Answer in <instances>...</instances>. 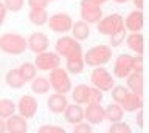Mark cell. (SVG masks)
<instances>
[{"mask_svg":"<svg viewBox=\"0 0 149 133\" xmlns=\"http://www.w3.org/2000/svg\"><path fill=\"white\" fill-rule=\"evenodd\" d=\"M84 119H87L88 124L96 125L106 121V108L101 104H88L84 108Z\"/></svg>","mask_w":149,"mask_h":133,"instance_id":"cell-12","label":"cell"},{"mask_svg":"<svg viewBox=\"0 0 149 133\" xmlns=\"http://www.w3.org/2000/svg\"><path fill=\"white\" fill-rule=\"evenodd\" d=\"M81 19L84 22L90 23H98L102 19V10L101 5L95 0H81Z\"/></svg>","mask_w":149,"mask_h":133,"instance_id":"cell-7","label":"cell"},{"mask_svg":"<svg viewBox=\"0 0 149 133\" xmlns=\"http://www.w3.org/2000/svg\"><path fill=\"white\" fill-rule=\"evenodd\" d=\"M54 48H56V53L61 57H65V59L73 56V54L84 53L79 40H76L73 36H62V37H59L54 43Z\"/></svg>","mask_w":149,"mask_h":133,"instance_id":"cell-5","label":"cell"},{"mask_svg":"<svg viewBox=\"0 0 149 133\" xmlns=\"http://www.w3.org/2000/svg\"><path fill=\"white\" fill-rule=\"evenodd\" d=\"M126 87L135 94H143V71H132L126 77Z\"/></svg>","mask_w":149,"mask_h":133,"instance_id":"cell-19","label":"cell"},{"mask_svg":"<svg viewBox=\"0 0 149 133\" xmlns=\"http://www.w3.org/2000/svg\"><path fill=\"white\" fill-rule=\"evenodd\" d=\"M50 2H54V0H50Z\"/></svg>","mask_w":149,"mask_h":133,"instance_id":"cell-45","label":"cell"},{"mask_svg":"<svg viewBox=\"0 0 149 133\" xmlns=\"http://www.w3.org/2000/svg\"><path fill=\"white\" fill-rule=\"evenodd\" d=\"M70 73L65 68H54L50 71V85L56 93H62L67 94L68 91H72V81H70Z\"/></svg>","mask_w":149,"mask_h":133,"instance_id":"cell-3","label":"cell"},{"mask_svg":"<svg viewBox=\"0 0 149 133\" xmlns=\"http://www.w3.org/2000/svg\"><path fill=\"white\" fill-rule=\"evenodd\" d=\"M112 91V99H113V102L116 104H123V101L127 98V94H129V88L127 87H124V85H115L113 88L110 90Z\"/></svg>","mask_w":149,"mask_h":133,"instance_id":"cell-30","label":"cell"},{"mask_svg":"<svg viewBox=\"0 0 149 133\" xmlns=\"http://www.w3.org/2000/svg\"><path fill=\"white\" fill-rule=\"evenodd\" d=\"M134 71V56L130 54H120L113 65V76L118 79H126Z\"/></svg>","mask_w":149,"mask_h":133,"instance_id":"cell-10","label":"cell"},{"mask_svg":"<svg viewBox=\"0 0 149 133\" xmlns=\"http://www.w3.org/2000/svg\"><path fill=\"white\" fill-rule=\"evenodd\" d=\"M134 71H143V56L135 54L134 56Z\"/></svg>","mask_w":149,"mask_h":133,"instance_id":"cell-38","label":"cell"},{"mask_svg":"<svg viewBox=\"0 0 149 133\" xmlns=\"http://www.w3.org/2000/svg\"><path fill=\"white\" fill-rule=\"evenodd\" d=\"M109 133H132V128H130L129 124H126L123 121H118V122L110 124Z\"/></svg>","mask_w":149,"mask_h":133,"instance_id":"cell-33","label":"cell"},{"mask_svg":"<svg viewBox=\"0 0 149 133\" xmlns=\"http://www.w3.org/2000/svg\"><path fill=\"white\" fill-rule=\"evenodd\" d=\"M135 122H137V125L140 128H143V110L140 108L137 110V116H135Z\"/></svg>","mask_w":149,"mask_h":133,"instance_id":"cell-40","label":"cell"},{"mask_svg":"<svg viewBox=\"0 0 149 133\" xmlns=\"http://www.w3.org/2000/svg\"><path fill=\"white\" fill-rule=\"evenodd\" d=\"M5 81H6V84H8L9 88H13V90L22 88V87L25 85V81H23V77L20 74V71H19V68H13V70H9L6 73V76H5Z\"/></svg>","mask_w":149,"mask_h":133,"instance_id":"cell-25","label":"cell"},{"mask_svg":"<svg viewBox=\"0 0 149 133\" xmlns=\"http://www.w3.org/2000/svg\"><path fill=\"white\" fill-rule=\"evenodd\" d=\"M124 118V108L121 107V104L112 102L106 107V119L112 122H118Z\"/></svg>","mask_w":149,"mask_h":133,"instance_id":"cell-24","label":"cell"},{"mask_svg":"<svg viewBox=\"0 0 149 133\" xmlns=\"http://www.w3.org/2000/svg\"><path fill=\"white\" fill-rule=\"evenodd\" d=\"M17 110V105L11 99H0V118L8 119Z\"/></svg>","mask_w":149,"mask_h":133,"instance_id":"cell-29","label":"cell"},{"mask_svg":"<svg viewBox=\"0 0 149 133\" xmlns=\"http://www.w3.org/2000/svg\"><path fill=\"white\" fill-rule=\"evenodd\" d=\"M37 133H67L62 127L59 125H50V124H45V125L39 127Z\"/></svg>","mask_w":149,"mask_h":133,"instance_id":"cell-35","label":"cell"},{"mask_svg":"<svg viewBox=\"0 0 149 133\" xmlns=\"http://www.w3.org/2000/svg\"><path fill=\"white\" fill-rule=\"evenodd\" d=\"M143 23H144V17H143L141 10L130 11L127 14V17L124 19V26L130 33H140L143 30Z\"/></svg>","mask_w":149,"mask_h":133,"instance_id":"cell-14","label":"cell"},{"mask_svg":"<svg viewBox=\"0 0 149 133\" xmlns=\"http://www.w3.org/2000/svg\"><path fill=\"white\" fill-rule=\"evenodd\" d=\"M92 124H88V122H79L76 124V125L73 127V133H92Z\"/></svg>","mask_w":149,"mask_h":133,"instance_id":"cell-36","label":"cell"},{"mask_svg":"<svg viewBox=\"0 0 149 133\" xmlns=\"http://www.w3.org/2000/svg\"><path fill=\"white\" fill-rule=\"evenodd\" d=\"M121 107L124 108V112H129V113L137 112V110H140L143 107V99H141L140 94H135V93H132V91H129L127 98L123 101Z\"/></svg>","mask_w":149,"mask_h":133,"instance_id":"cell-21","label":"cell"},{"mask_svg":"<svg viewBox=\"0 0 149 133\" xmlns=\"http://www.w3.org/2000/svg\"><path fill=\"white\" fill-rule=\"evenodd\" d=\"M19 71L23 77L25 82H31L33 79L36 77V73H37V67L31 62H23L20 67H19Z\"/></svg>","mask_w":149,"mask_h":133,"instance_id":"cell-28","label":"cell"},{"mask_svg":"<svg viewBox=\"0 0 149 133\" xmlns=\"http://www.w3.org/2000/svg\"><path fill=\"white\" fill-rule=\"evenodd\" d=\"M88 88H90V87L86 85V84H78V85L72 90L73 102H76V104H79V105H87V99H88Z\"/></svg>","mask_w":149,"mask_h":133,"instance_id":"cell-26","label":"cell"},{"mask_svg":"<svg viewBox=\"0 0 149 133\" xmlns=\"http://www.w3.org/2000/svg\"><path fill=\"white\" fill-rule=\"evenodd\" d=\"M37 107H39L37 99L34 98V96H31V94L22 96V98L19 99V102H17L19 114H22L25 119H30V118L34 116L36 112H37Z\"/></svg>","mask_w":149,"mask_h":133,"instance_id":"cell-11","label":"cell"},{"mask_svg":"<svg viewBox=\"0 0 149 133\" xmlns=\"http://www.w3.org/2000/svg\"><path fill=\"white\" fill-rule=\"evenodd\" d=\"M6 128L8 133H26L28 130L26 119L22 114H13L6 119Z\"/></svg>","mask_w":149,"mask_h":133,"instance_id":"cell-18","label":"cell"},{"mask_svg":"<svg viewBox=\"0 0 149 133\" xmlns=\"http://www.w3.org/2000/svg\"><path fill=\"white\" fill-rule=\"evenodd\" d=\"M84 67H86V62H84V53L73 54V56L65 59V70H67L70 74H81Z\"/></svg>","mask_w":149,"mask_h":133,"instance_id":"cell-17","label":"cell"},{"mask_svg":"<svg viewBox=\"0 0 149 133\" xmlns=\"http://www.w3.org/2000/svg\"><path fill=\"white\" fill-rule=\"evenodd\" d=\"M5 6H6L8 11L11 12H19L25 5V0H5Z\"/></svg>","mask_w":149,"mask_h":133,"instance_id":"cell-34","label":"cell"},{"mask_svg":"<svg viewBox=\"0 0 149 133\" xmlns=\"http://www.w3.org/2000/svg\"><path fill=\"white\" fill-rule=\"evenodd\" d=\"M26 40H28V48L36 54L47 51L48 47H50L48 36H47L45 33H33Z\"/></svg>","mask_w":149,"mask_h":133,"instance_id":"cell-13","label":"cell"},{"mask_svg":"<svg viewBox=\"0 0 149 133\" xmlns=\"http://www.w3.org/2000/svg\"><path fill=\"white\" fill-rule=\"evenodd\" d=\"M28 19L34 26H44L48 23V12H47L45 8H31L30 14H28Z\"/></svg>","mask_w":149,"mask_h":133,"instance_id":"cell-20","label":"cell"},{"mask_svg":"<svg viewBox=\"0 0 149 133\" xmlns=\"http://www.w3.org/2000/svg\"><path fill=\"white\" fill-rule=\"evenodd\" d=\"M50 88H51L50 79H47V77H34L31 81V90L36 94H47Z\"/></svg>","mask_w":149,"mask_h":133,"instance_id":"cell-27","label":"cell"},{"mask_svg":"<svg viewBox=\"0 0 149 133\" xmlns=\"http://www.w3.org/2000/svg\"><path fill=\"white\" fill-rule=\"evenodd\" d=\"M109 37H110V40H109L110 47H120V45L126 40V37H127V30H126V26H124L123 30L116 31L115 34L109 36Z\"/></svg>","mask_w":149,"mask_h":133,"instance_id":"cell-31","label":"cell"},{"mask_svg":"<svg viewBox=\"0 0 149 133\" xmlns=\"http://www.w3.org/2000/svg\"><path fill=\"white\" fill-rule=\"evenodd\" d=\"M72 36L76 40L79 42H82V40H87L88 36H90V26H88L87 22L84 20H79L76 23H73L72 26Z\"/></svg>","mask_w":149,"mask_h":133,"instance_id":"cell-22","label":"cell"},{"mask_svg":"<svg viewBox=\"0 0 149 133\" xmlns=\"http://www.w3.org/2000/svg\"><path fill=\"white\" fill-rule=\"evenodd\" d=\"M102 91L100 88H96V87H90L88 88V99H87V105L88 104H101V101H102Z\"/></svg>","mask_w":149,"mask_h":133,"instance_id":"cell-32","label":"cell"},{"mask_svg":"<svg viewBox=\"0 0 149 133\" xmlns=\"http://www.w3.org/2000/svg\"><path fill=\"white\" fill-rule=\"evenodd\" d=\"M112 59V47L109 45H96L87 50V53H84V62L87 67H104L106 63H109Z\"/></svg>","mask_w":149,"mask_h":133,"instance_id":"cell-2","label":"cell"},{"mask_svg":"<svg viewBox=\"0 0 149 133\" xmlns=\"http://www.w3.org/2000/svg\"><path fill=\"white\" fill-rule=\"evenodd\" d=\"M96 3H100V5H102V3H106V2H109V0H95Z\"/></svg>","mask_w":149,"mask_h":133,"instance_id":"cell-44","label":"cell"},{"mask_svg":"<svg viewBox=\"0 0 149 133\" xmlns=\"http://www.w3.org/2000/svg\"><path fill=\"white\" fill-rule=\"evenodd\" d=\"M98 33L102 36H112L115 34L116 31L123 30L124 28V19L123 16L118 14V12H113V14H109L96 23Z\"/></svg>","mask_w":149,"mask_h":133,"instance_id":"cell-4","label":"cell"},{"mask_svg":"<svg viewBox=\"0 0 149 133\" xmlns=\"http://www.w3.org/2000/svg\"><path fill=\"white\" fill-rule=\"evenodd\" d=\"M90 82L93 87L100 88L102 93L104 91H110L115 87V79L104 67H95V70L92 71Z\"/></svg>","mask_w":149,"mask_h":133,"instance_id":"cell-6","label":"cell"},{"mask_svg":"<svg viewBox=\"0 0 149 133\" xmlns=\"http://www.w3.org/2000/svg\"><path fill=\"white\" fill-rule=\"evenodd\" d=\"M50 0H28V6L30 8H47Z\"/></svg>","mask_w":149,"mask_h":133,"instance_id":"cell-37","label":"cell"},{"mask_svg":"<svg viewBox=\"0 0 149 133\" xmlns=\"http://www.w3.org/2000/svg\"><path fill=\"white\" fill-rule=\"evenodd\" d=\"M64 118H65V121H67L68 124H72V125H76V124L82 122L84 121V108H82V105H79L76 102L68 104L67 108H65V112H64Z\"/></svg>","mask_w":149,"mask_h":133,"instance_id":"cell-15","label":"cell"},{"mask_svg":"<svg viewBox=\"0 0 149 133\" xmlns=\"http://www.w3.org/2000/svg\"><path fill=\"white\" fill-rule=\"evenodd\" d=\"M134 2V6L137 8V10H143L144 6V0H132Z\"/></svg>","mask_w":149,"mask_h":133,"instance_id":"cell-42","label":"cell"},{"mask_svg":"<svg viewBox=\"0 0 149 133\" xmlns=\"http://www.w3.org/2000/svg\"><path fill=\"white\" fill-rule=\"evenodd\" d=\"M48 26L53 33H68L72 31L73 26V19L67 12H56V14L50 16L48 19Z\"/></svg>","mask_w":149,"mask_h":133,"instance_id":"cell-9","label":"cell"},{"mask_svg":"<svg viewBox=\"0 0 149 133\" xmlns=\"http://www.w3.org/2000/svg\"><path fill=\"white\" fill-rule=\"evenodd\" d=\"M113 2H116V3H127L129 0H113Z\"/></svg>","mask_w":149,"mask_h":133,"instance_id":"cell-43","label":"cell"},{"mask_svg":"<svg viewBox=\"0 0 149 133\" xmlns=\"http://www.w3.org/2000/svg\"><path fill=\"white\" fill-rule=\"evenodd\" d=\"M6 12H8V10H6V6H5V3L0 2V26L3 25L5 17H6Z\"/></svg>","mask_w":149,"mask_h":133,"instance_id":"cell-39","label":"cell"},{"mask_svg":"<svg viewBox=\"0 0 149 133\" xmlns=\"http://www.w3.org/2000/svg\"><path fill=\"white\" fill-rule=\"evenodd\" d=\"M47 105H48V110L51 113H54V114H59V113H64L65 112V108H67V98H65V94L62 93H56L54 91V94H51L48 101H47Z\"/></svg>","mask_w":149,"mask_h":133,"instance_id":"cell-16","label":"cell"},{"mask_svg":"<svg viewBox=\"0 0 149 133\" xmlns=\"http://www.w3.org/2000/svg\"><path fill=\"white\" fill-rule=\"evenodd\" d=\"M143 34L141 33H130L126 37V45L130 51H134L135 54H143Z\"/></svg>","mask_w":149,"mask_h":133,"instance_id":"cell-23","label":"cell"},{"mask_svg":"<svg viewBox=\"0 0 149 133\" xmlns=\"http://www.w3.org/2000/svg\"><path fill=\"white\" fill-rule=\"evenodd\" d=\"M34 65L37 67V70L40 71H51L54 68L61 67V56L56 51H44L36 54L34 59Z\"/></svg>","mask_w":149,"mask_h":133,"instance_id":"cell-8","label":"cell"},{"mask_svg":"<svg viewBox=\"0 0 149 133\" xmlns=\"http://www.w3.org/2000/svg\"><path fill=\"white\" fill-rule=\"evenodd\" d=\"M28 48V40L17 33H5L0 37V50L6 54H23Z\"/></svg>","mask_w":149,"mask_h":133,"instance_id":"cell-1","label":"cell"},{"mask_svg":"<svg viewBox=\"0 0 149 133\" xmlns=\"http://www.w3.org/2000/svg\"><path fill=\"white\" fill-rule=\"evenodd\" d=\"M0 133H8V128H6V121L3 118H0Z\"/></svg>","mask_w":149,"mask_h":133,"instance_id":"cell-41","label":"cell"}]
</instances>
